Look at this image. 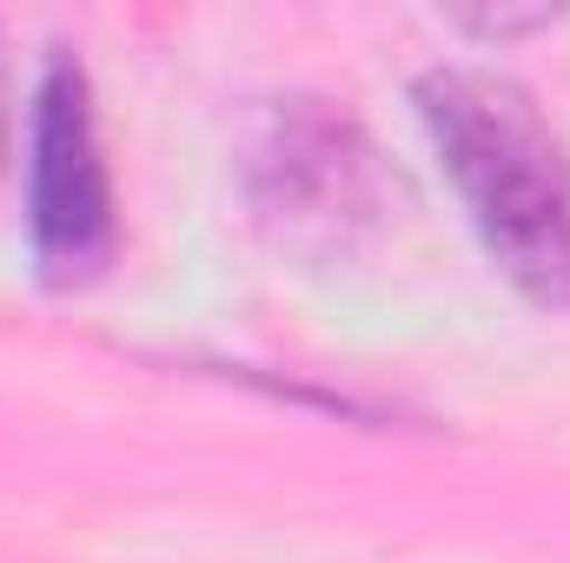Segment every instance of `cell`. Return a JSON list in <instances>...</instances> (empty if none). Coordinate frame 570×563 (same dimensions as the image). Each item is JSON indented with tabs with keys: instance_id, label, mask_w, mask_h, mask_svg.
I'll return each instance as SVG.
<instances>
[{
	"instance_id": "cell-1",
	"label": "cell",
	"mask_w": 570,
	"mask_h": 563,
	"mask_svg": "<svg viewBox=\"0 0 570 563\" xmlns=\"http://www.w3.org/2000/svg\"><path fill=\"white\" fill-rule=\"evenodd\" d=\"M419 120L491 253L524 298L570 312V146L538 100L484 67H438L419 80Z\"/></svg>"
},
{
	"instance_id": "cell-2",
	"label": "cell",
	"mask_w": 570,
	"mask_h": 563,
	"mask_svg": "<svg viewBox=\"0 0 570 563\" xmlns=\"http://www.w3.org/2000/svg\"><path fill=\"white\" fill-rule=\"evenodd\" d=\"M27 233L47 285H94L114 266L120 219L114 179L100 159V127L87 100V73L60 53L33 100V166H27Z\"/></svg>"
},
{
	"instance_id": "cell-3",
	"label": "cell",
	"mask_w": 570,
	"mask_h": 563,
	"mask_svg": "<svg viewBox=\"0 0 570 563\" xmlns=\"http://www.w3.org/2000/svg\"><path fill=\"white\" fill-rule=\"evenodd\" d=\"M379 152L358 140L345 120L325 113H285L273 146L259 152V179H266V213L285 219V233H325L338 239V219H372L379 199Z\"/></svg>"
},
{
	"instance_id": "cell-4",
	"label": "cell",
	"mask_w": 570,
	"mask_h": 563,
	"mask_svg": "<svg viewBox=\"0 0 570 563\" xmlns=\"http://www.w3.org/2000/svg\"><path fill=\"white\" fill-rule=\"evenodd\" d=\"M0 159H7V53H0Z\"/></svg>"
}]
</instances>
